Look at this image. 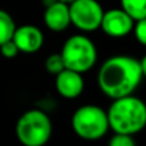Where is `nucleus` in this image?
Here are the masks:
<instances>
[{
	"label": "nucleus",
	"mask_w": 146,
	"mask_h": 146,
	"mask_svg": "<svg viewBox=\"0 0 146 146\" xmlns=\"http://www.w3.org/2000/svg\"><path fill=\"white\" fill-rule=\"evenodd\" d=\"M142 78L140 60L131 55H113L101 64L98 85L104 95L114 100L132 95Z\"/></svg>",
	"instance_id": "f257e3e1"
},
{
	"label": "nucleus",
	"mask_w": 146,
	"mask_h": 146,
	"mask_svg": "<svg viewBox=\"0 0 146 146\" xmlns=\"http://www.w3.org/2000/svg\"><path fill=\"white\" fill-rule=\"evenodd\" d=\"M106 111L114 133L135 136L146 127V103L133 94L114 99Z\"/></svg>",
	"instance_id": "f03ea898"
},
{
	"label": "nucleus",
	"mask_w": 146,
	"mask_h": 146,
	"mask_svg": "<svg viewBox=\"0 0 146 146\" xmlns=\"http://www.w3.org/2000/svg\"><path fill=\"white\" fill-rule=\"evenodd\" d=\"M72 128L82 140H100L110 129L108 111L94 104L80 106L72 115Z\"/></svg>",
	"instance_id": "7ed1b4c3"
},
{
	"label": "nucleus",
	"mask_w": 146,
	"mask_h": 146,
	"mask_svg": "<svg viewBox=\"0 0 146 146\" xmlns=\"http://www.w3.org/2000/svg\"><path fill=\"white\" fill-rule=\"evenodd\" d=\"M53 132V124L45 111L40 109L27 110L15 124V135L23 146H44Z\"/></svg>",
	"instance_id": "20e7f679"
},
{
	"label": "nucleus",
	"mask_w": 146,
	"mask_h": 146,
	"mask_svg": "<svg viewBox=\"0 0 146 146\" xmlns=\"http://www.w3.org/2000/svg\"><path fill=\"white\" fill-rule=\"evenodd\" d=\"M60 55L67 69L85 73L94 68L98 60L96 46L87 36L73 35L67 38Z\"/></svg>",
	"instance_id": "39448f33"
},
{
	"label": "nucleus",
	"mask_w": 146,
	"mask_h": 146,
	"mask_svg": "<svg viewBox=\"0 0 146 146\" xmlns=\"http://www.w3.org/2000/svg\"><path fill=\"white\" fill-rule=\"evenodd\" d=\"M71 22L83 32H92L100 28L104 9L98 0H73L69 4Z\"/></svg>",
	"instance_id": "423d86ee"
},
{
	"label": "nucleus",
	"mask_w": 146,
	"mask_h": 146,
	"mask_svg": "<svg viewBox=\"0 0 146 146\" xmlns=\"http://www.w3.org/2000/svg\"><path fill=\"white\" fill-rule=\"evenodd\" d=\"M136 21L122 8H114L104 12L100 28L109 37L121 38L133 32Z\"/></svg>",
	"instance_id": "0eeeda50"
},
{
	"label": "nucleus",
	"mask_w": 146,
	"mask_h": 146,
	"mask_svg": "<svg viewBox=\"0 0 146 146\" xmlns=\"http://www.w3.org/2000/svg\"><path fill=\"white\" fill-rule=\"evenodd\" d=\"M12 40L18 46L21 53L26 54L36 53L44 45L42 31L32 25H23L21 27H17Z\"/></svg>",
	"instance_id": "6e6552de"
},
{
	"label": "nucleus",
	"mask_w": 146,
	"mask_h": 146,
	"mask_svg": "<svg viewBox=\"0 0 146 146\" xmlns=\"http://www.w3.org/2000/svg\"><path fill=\"white\" fill-rule=\"evenodd\" d=\"M55 88L64 99L78 98L85 88L82 73L64 68L55 76Z\"/></svg>",
	"instance_id": "1a4fd4ad"
},
{
	"label": "nucleus",
	"mask_w": 146,
	"mask_h": 146,
	"mask_svg": "<svg viewBox=\"0 0 146 146\" xmlns=\"http://www.w3.org/2000/svg\"><path fill=\"white\" fill-rule=\"evenodd\" d=\"M44 23L50 31L62 32L67 30L71 22V13H69V4L63 1H54L48 5L44 13Z\"/></svg>",
	"instance_id": "9d476101"
},
{
	"label": "nucleus",
	"mask_w": 146,
	"mask_h": 146,
	"mask_svg": "<svg viewBox=\"0 0 146 146\" xmlns=\"http://www.w3.org/2000/svg\"><path fill=\"white\" fill-rule=\"evenodd\" d=\"M17 28L12 15L5 10L0 9V45L12 40L14 31Z\"/></svg>",
	"instance_id": "9b49d317"
},
{
	"label": "nucleus",
	"mask_w": 146,
	"mask_h": 146,
	"mask_svg": "<svg viewBox=\"0 0 146 146\" xmlns=\"http://www.w3.org/2000/svg\"><path fill=\"white\" fill-rule=\"evenodd\" d=\"M121 8L135 21L146 18V0H121Z\"/></svg>",
	"instance_id": "f8f14e48"
},
{
	"label": "nucleus",
	"mask_w": 146,
	"mask_h": 146,
	"mask_svg": "<svg viewBox=\"0 0 146 146\" xmlns=\"http://www.w3.org/2000/svg\"><path fill=\"white\" fill-rule=\"evenodd\" d=\"M66 68L64 66L63 58H62L60 53H55L49 55L48 58L45 59V69L51 74H58L59 72H62L63 69Z\"/></svg>",
	"instance_id": "ddd939ff"
},
{
	"label": "nucleus",
	"mask_w": 146,
	"mask_h": 146,
	"mask_svg": "<svg viewBox=\"0 0 146 146\" xmlns=\"http://www.w3.org/2000/svg\"><path fill=\"white\" fill-rule=\"evenodd\" d=\"M109 146H136V141L132 135L114 133L109 141Z\"/></svg>",
	"instance_id": "4468645a"
},
{
	"label": "nucleus",
	"mask_w": 146,
	"mask_h": 146,
	"mask_svg": "<svg viewBox=\"0 0 146 146\" xmlns=\"http://www.w3.org/2000/svg\"><path fill=\"white\" fill-rule=\"evenodd\" d=\"M0 53H1V55L4 56V58L13 59V58H15V56L18 55V53H21V51H19V49H18V46L15 45L14 41L9 40L0 45Z\"/></svg>",
	"instance_id": "2eb2a0df"
},
{
	"label": "nucleus",
	"mask_w": 146,
	"mask_h": 146,
	"mask_svg": "<svg viewBox=\"0 0 146 146\" xmlns=\"http://www.w3.org/2000/svg\"><path fill=\"white\" fill-rule=\"evenodd\" d=\"M133 33L136 40L141 45L146 46V18H142V19H139L135 22Z\"/></svg>",
	"instance_id": "dca6fc26"
},
{
	"label": "nucleus",
	"mask_w": 146,
	"mask_h": 146,
	"mask_svg": "<svg viewBox=\"0 0 146 146\" xmlns=\"http://www.w3.org/2000/svg\"><path fill=\"white\" fill-rule=\"evenodd\" d=\"M141 63V69H142V74H144V78H146V55H144V58L140 60Z\"/></svg>",
	"instance_id": "f3484780"
},
{
	"label": "nucleus",
	"mask_w": 146,
	"mask_h": 146,
	"mask_svg": "<svg viewBox=\"0 0 146 146\" xmlns=\"http://www.w3.org/2000/svg\"><path fill=\"white\" fill-rule=\"evenodd\" d=\"M59 1H63V3H67V4H71L73 0H59Z\"/></svg>",
	"instance_id": "a211bd4d"
}]
</instances>
